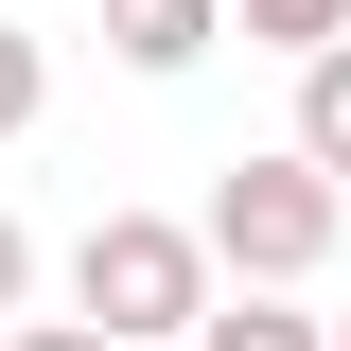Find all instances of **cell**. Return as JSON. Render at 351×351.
<instances>
[{
    "mask_svg": "<svg viewBox=\"0 0 351 351\" xmlns=\"http://www.w3.org/2000/svg\"><path fill=\"white\" fill-rule=\"evenodd\" d=\"M71 316H88L106 351H193V334H211V246H193L176 211H88Z\"/></svg>",
    "mask_w": 351,
    "mask_h": 351,
    "instance_id": "1",
    "label": "cell"
},
{
    "mask_svg": "<svg viewBox=\"0 0 351 351\" xmlns=\"http://www.w3.org/2000/svg\"><path fill=\"white\" fill-rule=\"evenodd\" d=\"M334 228H351V193L299 158V141H281V158H228V176H211L193 246H211L228 281H263V299H281V281H316V263H334Z\"/></svg>",
    "mask_w": 351,
    "mask_h": 351,
    "instance_id": "2",
    "label": "cell"
},
{
    "mask_svg": "<svg viewBox=\"0 0 351 351\" xmlns=\"http://www.w3.org/2000/svg\"><path fill=\"white\" fill-rule=\"evenodd\" d=\"M211 36H228V0H106V53L123 71H193Z\"/></svg>",
    "mask_w": 351,
    "mask_h": 351,
    "instance_id": "3",
    "label": "cell"
},
{
    "mask_svg": "<svg viewBox=\"0 0 351 351\" xmlns=\"http://www.w3.org/2000/svg\"><path fill=\"white\" fill-rule=\"evenodd\" d=\"M299 158L351 193V36H334V53H299Z\"/></svg>",
    "mask_w": 351,
    "mask_h": 351,
    "instance_id": "4",
    "label": "cell"
},
{
    "mask_svg": "<svg viewBox=\"0 0 351 351\" xmlns=\"http://www.w3.org/2000/svg\"><path fill=\"white\" fill-rule=\"evenodd\" d=\"M193 351H334V316H281V299L246 281V299H211V334H193Z\"/></svg>",
    "mask_w": 351,
    "mask_h": 351,
    "instance_id": "5",
    "label": "cell"
},
{
    "mask_svg": "<svg viewBox=\"0 0 351 351\" xmlns=\"http://www.w3.org/2000/svg\"><path fill=\"white\" fill-rule=\"evenodd\" d=\"M228 18H246L263 53H334V36H351V0H228Z\"/></svg>",
    "mask_w": 351,
    "mask_h": 351,
    "instance_id": "6",
    "label": "cell"
},
{
    "mask_svg": "<svg viewBox=\"0 0 351 351\" xmlns=\"http://www.w3.org/2000/svg\"><path fill=\"white\" fill-rule=\"evenodd\" d=\"M36 88H53V53H36V36H18V18H0V141L36 123Z\"/></svg>",
    "mask_w": 351,
    "mask_h": 351,
    "instance_id": "7",
    "label": "cell"
},
{
    "mask_svg": "<svg viewBox=\"0 0 351 351\" xmlns=\"http://www.w3.org/2000/svg\"><path fill=\"white\" fill-rule=\"evenodd\" d=\"M18 299H36V228L0 211V316H18Z\"/></svg>",
    "mask_w": 351,
    "mask_h": 351,
    "instance_id": "8",
    "label": "cell"
},
{
    "mask_svg": "<svg viewBox=\"0 0 351 351\" xmlns=\"http://www.w3.org/2000/svg\"><path fill=\"white\" fill-rule=\"evenodd\" d=\"M18 351H106V334H88V316H36V334H18Z\"/></svg>",
    "mask_w": 351,
    "mask_h": 351,
    "instance_id": "9",
    "label": "cell"
},
{
    "mask_svg": "<svg viewBox=\"0 0 351 351\" xmlns=\"http://www.w3.org/2000/svg\"><path fill=\"white\" fill-rule=\"evenodd\" d=\"M334 351H351V316H334Z\"/></svg>",
    "mask_w": 351,
    "mask_h": 351,
    "instance_id": "10",
    "label": "cell"
}]
</instances>
